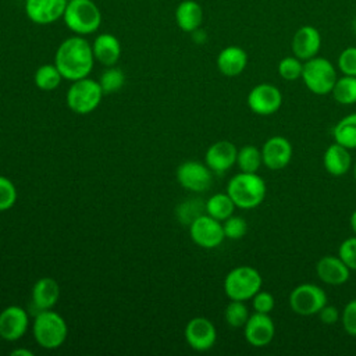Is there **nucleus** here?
Masks as SVG:
<instances>
[{
	"instance_id": "nucleus-33",
	"label": "nucleus",
	"mask_w": 356,
	"mask_h": 356,
	"mask_svg": "<svg viewBox=\"0 0 356 356\" xmlns=\"http://www.w3.org/2000/svg\"><path fill=\"white\" fill-rule=\"evenodd\" d=\"M278 74L285 81H296L302 78L303 71V61L296 56H286L280 60L278 63Z\"/></svg>"
},
{
	"instance_id": "nucleus-44",
	"label": "nucleus",
	"mask_w": 356,
	"mask_h": 356,
	"mask_svg": "<svg viewBox=\"0 0 356 356\" xmlns=\"http://www.w3.org/2000/svg\"><path fill=\"white\" fill-rule=\"evenodd\" d=\"M352 29H353V32L356 33V18L352 21Z\"/></svg>"
},
{
	"instance_id": "nucleus-40",
	"label": "nucleus",
	"mask_w": 356,
	"mask_h": 356,
	"mask_svg": "<svg viewBox=\"0 0 356 356\" xmlns=\"http://www.w3.org/2000/svg\"><path fill=\"white\" fill-rule=\"evenodd\" d=\"M320 321L325 325H332L338 321H341V312L335 307V306H331V305H325L321 307V310L317 313Z\"/></svg>"
},
{
	"instance_id": "nucleus-45",
	"label": "nucleus",
	"mask_w": 356,
	"mask_h": 356,
	"mask_svg": "<svg viewBox=\"0 0 356 356\" xmlns=\"http://www.w3.org/2000/svg\"><path fill=\"white\" fill-rule=\"evenodd\" d=\"M353 178H355V181H356V163L353 164Z\"/></svg>"
},
{
	"instance_id": "nucleus-1",
	"label": "nucleus",
	"mask_w": 356,
	"mask_h": 356,
	"mask_svg": "<svg viewBox=\"0 0 356 356\" xmlns=\"http://www.w3.org/2000/svg\"><path fill=\"white\" fill-rule=\"evenodd\" d=\"M54 64L63 78L71 82L88 76L95 64L92 43L81 35L64 39L56 50Z\"/></svg>"
},
{
	"instance_id": "nucleus-23",
	"label": "nucleus",
	"mask_w": 356,
	"mask_h": 356,
	"mask_svg": "<svg viewBox=\"0 0 356 356\" xmlns=\"http://www.w3.org/2000/svg\"><path fill=\"white\" fill-rule=\"evenodd\" d=\"M323 165L325 171L334 177H341L352 168V156L348 147L334 142L323 154Z\"/></svg>"
},
{
	"instance_id": "nucleus-38",
	"label": "nucleus",
	"mask_w": 356,
	"mask_h": 356,
	"mask_svg": "<svg viewBox=\"0 0 356 356\" xmlns=\"http://www.w3.org/2000/svg\"><path fill=\"white\" fill-rule=\"evenodd\" d=\"M341 324L345 332L356 338V299H350L341 312Z\"/></svg>"
},
{
	"instance_id": "nucleus-4",
	"label": "nucleus",
	"mask_w": 356,
	"mask_h": 356,
	"mask_svg": "<svg viewBox=\"0 0 356 356\" xmlns=\"http://www.w3.org/2000/svg\"><path fill=\"white\" fill-rule=\"evenodd\" d=\"M33 338L39 346L44 349L60 348L68 334L65 320L51 309L36 313L32 324Z\"/></svg>"
},
{
	"instance_id": "nucleus-7",
	"label": "nucleus",
	"mask_w": 356,
	"mask_h": 356,
	"mask_svg": "<svg viewBox=\"0 0 356 356\" xmlns=\"http://www.w3.org/2000/svg\"><path fill=\"white\" fill-rule=\"evenodd\" d=\"M103 95L99 81L85 76L72 81L67 90L65 100L71 111L76 114H89L97 108Z\"/></svg>"
},
{
	"instance_id": "nucleus-11",
	"label": "nucleus",
	"mask_w": 356,
	"mask_h": 356,
	"mask_svg": "<svg viewBox=\"0 0 356 356\" xmlns=\"http://www.w3.org/2000/svg\"><path fill=\"white\" fill-rule=\"evenodd\" d=\"M260 150H261L263 164L271 171H278L285 168L291 163L292 154H293L292 143L285 136H281V135H274L268 138L263 143Z\"/></svg>"
},
{
	"instance_id": "nucleus-34",
	"label": "nucleus",
	"mask_w": 356,
	"mask_h": 356,
	"mask_svg": "<svg viewBox=\"0 0 356 356\" xmlns=\"http://www.w3.org/2000/svg\"><path fill=\"white\" fill-rule=\"evenodd\" d=\"M224 235L228 239H241L245 236L248 231V222L241 216H229L227 220L222 221Z\"/></svg>"
},
{
	"instance_id": "nucleus-32",
	"label": "nucleus",
	"mask_w": 356,
	"mask_h": 356,
	"mask_svg": "<svg viewBox=\"0 0 356 356\" xmlns=\"http://www.w3.org/2000/svg\"><path fill=\"white\" fill-rule=\"evenodd\" d=\"M249 310L243 300H232L227 305L224 312V318L227 324L232 328H241L249 318Z\"/></svg>"
},
{
	"instance_id": "nucleus-16",
	"label": "nucleus",
	"mask_w": 356,
	"mask_h": 356,
	"mask_svg": "<svg viewBox=\"0 0 356 356\" xmlns=\"http://www.w3.org/2000/svg\"><path fill=\"white\" fill-rule=\"evenodd\" d=\"M29 325V316L21 306H8L0 313V338L6 341H17L22 338Z\"/></svg>"
},
{
	"instance_id": "nucleus-31",
	"label": "nucleus",
	"mask_w": 356,
	"mask_h": 356,
	"mask_svg": "<svg viewBox=\"0 0 356 356\" xmlns=\"http://www.w3.org/2000/svg\"><path fill=\"white\" fill-rule=\"evenodd\" d=\"M206 213V202L202 199H188L177 207V218L181 224L189 225L199 216Z\"/></svg>"
},
{
	"instance_id": "nucleus-26",
	"label": "nucleus",
	"mask_w": 356,
	"mask_h": 356,
	"mask_svg": "<svg viewBox=\"0 0 356 356\" xmlns=\"http://www.w3.org/2000/svg\"><path fill=\"white\" fill-rule=\"evenodd\" d=\"M235 207H236L235 203L232 202V199L227 192L214 193L206 200V214L211 216L213 218L221 222L234 214Z\"/></svg>"
},
{
	"instance_id": "nucleus-6",
	"label": "nucleus",
	"mask_w": 356,
	"mask_h": 356,
	"mask_svg": "<svg viewBox=\"0 0 356 356\" xmlns=\"http://www.w3.org/2000/svg\"><path fill=\"white\" fill-rule=\"evenodd\" d=\"M337 78V70L328 58L316 56L303 61L302 81L312 93L318 96L331 93Z\"/></svg>"
},
{
	"instance_id": "nucleus-17",
	"label": "nucleus",
	"mask_w": 356,
	"mask_h": 356,
	"mask_svg": "<svg viewBox=\"0 0 356 356\" xmlns=\"http://www.w3.org/2000/svg\"><path fill=\"white\" fill-rule=\"evenodd\" d=\"M292 53L302 61L316 57L321 49V35L317 28L312 25L300 26L292 38Z\"/></svg>"
},
{
	"instance_id": "nucleus-3",
	"label": "nucleus",
	"mask_w": 356,
	"mask_h": 356,
	"mask_svg": "<svg viewBox=\"0 0 356 356\" xmlns=\"http://www.w3.org/2000/svg\"><path fill=\"white\" fill-rule=\"evenodd\" d=\"M63 21L75 35L95 33L102 24V11L93 0H68Z\"/></svg>"
},
{
	"instance_id": "nucleus-15",
	"label": "nucleus",
	"mask_w": 356,
	"mask_h": 356,
	"mask_svg": "<svg viewBox=\"0 0 356 356\" xmlns=\"http://www.w3.org/2000/svg\"><path fill=\"white\" fill-rule=\"evenodd\" d=\"M68 0H25V14L38 25L54 24L63 18Z\"/></svg>"
},
{
	"instance_id": "nucleus-41",
	"label": "nucleus",
	"mask_w": 356,
	"mask_h": 356,
	"mask_svg": "<svg viewBox=\"0 0 356 356\" xmlns=\"http://www.w3.org/2000/svg\"><path fill=\"white\" fill-rule=\"evenodd\" d=\"M192 38H193V40H195L196 43H203V42L207 39V35L204 33V31H202V29L199 28V29H196V31L192 32Z\"/></svg>"
},
{
	"instance_id": "nucleus-12",
	"label": "nucleus",
	"mask_w": 356,
	"mask_h": 356,
	"mask_svg": "<svg viewBox=\"0 0 356 356\" xmlns=\"http://www.w3.org/2000/svg\"><path fill=\"white\" fill-rule=\"evenodd\" d=\"M179 185L192 192H203L211 185V170L199 161H184L177 168Z\"/></svg>"
},
{
	"instance_id": "nucleus-28",
	"label": "nucleus",
	"mask_w": 356,
	"mask_h": 356,
	"mask_svg": "<svg viewBox=\"0 0 356 356\" xmlns=\"http://www.w3.org/2000/svg\"><path fill=\"white\" fill-rule=\"evenodd\" d=\"M63 75L56 67V64H43L40 65L33 75L35 85L42 90H54L61 83Z\"/></svg>"
},
{
	"instance_id": "nucleus-22",
	"label": "nucleus",
	"mask_w": 356,
	"mask_h": 356,
	"mask_svg": "<svg viewBox=\"0 0 356 356\" xmlns=\"http://www.w3.org/2000/svg\"><path fill=\"white\" fill-rule=\"evenodd\" d=\"M60 298V285L54 278H39L32 286V305L36 312L51 309Z\"/></svg>"
},
{
	"instance_id": "nucleus-20",
	"label": "nucleus",
	"mask_w": 356,
	"mask_h": 356,
	"mask_svg": "<svg viewBox=\"0 0 356 356\" xmlns=\"http://www.w3.org/2000/svg\"><path fill=\"white\" fill-rule=\"evenodd\" d=\"M95 60L106 67L115 65L121 56V43L113 33L104 32L95 38L92 43Z\"/></svg>"
},
{
	"instance_id": "nucleus-29",
	"label": "nucleus",
	"mask_w": 356,
	"mask_h": 356,
	"mask_svg": "<svg viewBox=\"0 0 356 356\" xmlns=\"http://www.w3.org/2000/svg\"><path fill=\"white\" fill-rule=\"evenodd\" d=\"M236 164L242 172H257L263 164L261 150L253 145H245L238 149Z\"/></svg>"
},
{
	"instance_id": "nucleus-24",
	"label": "nucleus",
	"mask_w": 356,
	"mask_h": 356,
	"mask_svg": "<svg viewBox=\"0 0 356 356\" xmlns=\"http://www.w3.org/2000/svg\"><path fill=\"white\" fill-rule=\"evenodd\" d=\"M175 22L184 32L192 33L203 22V8L195 0H182L175 8Z\"/></svg>"
},
{
	"instance_id": "nucleus-27",
	"label": "nucleus",
	"mask_w": 356,
	"mask_h": 356,
	"mask_svg": "<svg viewBox=\"0 0 356 356\" xmlns=\"http://www.w3.org/2000/svg\"><path fill=\"white\" fill-rule=\"evenodd\" d=\"M331 95L334 100L342 106L356 104V76L342 75L337 78Z\"/></svg>"
},
{
	"instance_id": "nucleus-5",
	"label": "nucleus",
	"mask_w": 356,
	"mask_h": 356,
	"mask_svg": "<svg viewBox=\"0 0 356 356\" xmlns=\"http://www.w3.org/2000/svg\"><path fill=\"white\" fill-rule=\"evenodd\" d=\"M263 278L252 266H238L224 278V292L232 300H249L261 289Z\"/></svg>"
},
{
	"instance_id": "nucleus-14",
	"label": "nucleus",
	"mask_w": 356,
	"mask_h": 356,
	"mask_svg": "<svg viewBox=\"0 0 356 356\" xmlns=\"http://www.w3.org/2000/svg\"><path fill=\"white\" fill-rule=\"evenodd\" d=\"M243 335L249 345L254 348H264L275 335V324L270 314L254 312L243 325Z\"/></svg>"
},
{
	"instance_id": "nucleus-18",
	"label": "nucleus",
	"mask_w": 356,
	"mask_h": 356,
	"mask_svg": "<svg viewBox=\"0 0 356 356\" xmlns=\"http://www.w3.org/2000/svg\"><path fill=\"white\" fill-rule=\"evenodd\" d=\"M236 146L229 140H218L209 146L206 150V165L214 172H225L236 164Z\"/></svg>"
},
{
	"instance_id": "nucleus-37",
	"label": "nucleus",
	"mask_w": 356,
	"mask_h": 356,
	"mask_svg": "<svg viewBox=\"0 0 356 356\" xmlns=\"http://www.w3.org/2000/svg\"><path fill=\"white\" fill-rule=\"evenodd\" d=\"M338 256L350 268V271H356V235L349 236L341 242L338 248Z\"/></svg>"
},
{
	"instance_id": "nucleus-13",
	"label": "nucleus",
	"mask_w": 356,
	"mask_h": 356,
	"mask_svg": "<svg viewBox=\"0 0 356 356\" xmlns=\"http://www.w3.org/2000/svg\"><path fill=\"white\" fill-rule=\"evenodd\" d=\"M185 339L192 349L206 352L214 346L217 341V330L209 318L193 317L186 323Z\"/></svg>"
},
{
	"instance_id": "nucleus-19",
	"label": "nucleus",
	"mask_w": 356,
	"mask_h": 356,
	"mask_svg": "<svg viewBox=\"0 0 356 356\" xmlns=\"http://www.w3.org/2000/svg\"><path fill=\"white\" fill-rule=\"evenodd\" d=\"M316 274L327 285H342L350 277V268L337 254H325L316 264Z\"/></svg>"
},
{
	"instance_id": "nucleus-42",
	"label": "nucleus",
	"mask_w": 356,
	"mask_h": 356,
	"mask_svg": "<svg viewBox=\"0 0 356 356\" xmlns=\"http://www.w3.org/2000/svg\"><path fill=\"white\" fill-rule=\"evenodd\" d=\"M33 355V352L32 350H29V349H14L13 352H11V356H32Z\"/></svg>"
},
{
	"instance_id": "nucleus-25",
	"label": "nucleus",
	"mask_w": 356,
	"mask_h": 356,
	"mask_svg": "<svg viewBox=\"0 0 356 356\" xmlns=\"http://www.w3.org/2000/svg\"><path fill=\"white\" fill-rule=\"evenodd\" d=\"M334 142L348 147L356 149V113L342 117L332 128Z\"/></svg>"
},
{
	"instance_id": "nucleus-30",
	"label": "nucleus",
	"mask_w": 356,
	"mask_h": 356,
	"mask_svg": "<svg viewBox=\"0 0 356 356\" xmlns=\"http://www.w3.org/2000/svg\"><path fill=\"white\" fill-rule=\"evenodd\" d=\"M99 83H100L102 90H103L104 95L115 93V92H118L124 86V83H125V74L118 67H114V65L107 67L102 72Z\"/></svg>"
},
{
	"instance_id": "nucleus-21",
	"label": "nucleus",
	"mask_w": 356,
	"mask_h": 356,
	"mask_svg": "<svg viewBox=\"0 0 356 356\" xmlns=\"http://www.w3.org/2000/svg\"><path fill=\"white\" fill-rule=\"evenodd\" d=\"M248 65V53L239 46H227L217 56V68L225 76L241 75Z\"/></svg>"
},
{
	"instance_id": "nucleus-2",
	"label": "nucleus",
	"mask_w": 356,
	"mask_h": 356,
	"mask_svg": "<svg viewBox=\"0 0 356 356\" xmlns=\"http://www.w3.org/2000/svg\"><path fill=\"white\" fill-rule=\"evenodd\" d=\"M227 193L239 209L260 206L267 195V185L257 172H238L227 184Z\"/></svg>"
},
{
	"instance_id": "nucleus-8",
	"label": "nucleus",
	"mask_w": 356,
	"mask_h": 356,
	"mask_svg": "<svg viewBox=\"0 0 356 356\" xmlns=\"http://www.w3.org/2000/svg\"><path fill=\"white\" fill-rule=\"evenodd\" d=\"M288 303L295 314L309 317L317 314L327 305V293L316 284L303 282L291 291Z\"/></svg>"
},
{
	"instance_id": "nucleus-10",
	"label": "nucleus",
	"mask_w": 356,
	"mask_h": 356,
	"mask_svg": "<svg viewBox=\"0 0 356 356\" xmlns=\"http://www.w3.org/2000/svg\"><path fill=\"white\" fill-rule=\"evenodd\" d=\"M248 107L257 115L275 114L282 106V93L273 83H259L250 89L246 97Z\"/></svg>"
},
{
	"instance_id": "nucleus-35",
	"label": "nucleus",
	"mask_w": 356,
	"mask_h": 356,
	"mask_svg": "<svg viewBox=\"0 0 356 356\" xmlns=\"http://www.w3.org/2000/svg\"><path fill=\"white\" fill-rule=\"evenodd\" d=\"M17 188L13 181L4 175H0V211L11 209L17 202Z\"/></svg>"
},
{
	"instance_id": "nucleus-43",
	"label": "nucleus",
	"mask_w": 356,
	"mask_h": 356,
	"mask_svg": "<svg viewBox=\"0 0 356 356\" xmlns=\"http://www.w3.org/2000/svg\"><path fill=\"white\" fill-rule=\"evenodd\" d=\"M349 224H350V228L353 231V234L356 235V209L352 211L350 214V218H349Z\"/></svg>"
},
{
	"instance_id": "nucleus-36",
	"label": "nucleus",
	"mask_w": 356,
	"mask_h": 356,
	"mask_svg": "<svg viewBox=\"0 0 356 356\" xmlns=\"http://www.w3.org/2000/svg\"><path fill=\"white\" fill-rule=\"evenodd\" d=\"M337 65L342 75L356 76V46L345 47L338 56Z\"/></svg>"
},
{
	"instance_id": "nucleus-39",
	"label": "nucleus",
	"mask_w": 356,
	"mask_h": 356,
	"mask_svg": "<svg viewBox=\"0 0 356 356\" xmlns=\"http://www.w3.org/2000/svg\"><path fill=\"white\" fill-rule=\"evenodd\" d=\"M253 310L257 313H266L270 314L275 306L274 296L267 291H259L254 293V296L250 299Z\"/></svg>"
},
{
	"instance_id": "nucleus-9",
	"label": "nucleus",
	"mask_w": 356,
	"mask_h": 356,
	"mask_svg": "<svg viewBox=\"0 0 356 356\" xmlns=\"http://www.w3.org/2000/svg\"><path fill=\"white\" fill-rule=\"evenodd\" d=\"M191 239L200 248L213 249L225 239L222 222L209 214H202L189 224Z\"/></svg>"
}]
</instances>
